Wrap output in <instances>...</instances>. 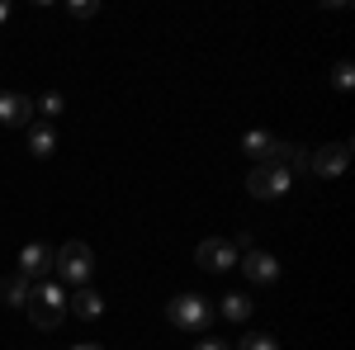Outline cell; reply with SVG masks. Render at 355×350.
I'll use <instances>...</instances> for the list:
<instances>
[{"instance_id":"4","label":"cell","mask_w":355,"mask_h":350,"mask_svg":"<svg viewBox=\"0 0 355 350\" xmlns=\"http://www.w3.org/2000/svg\"><path fill=\"white\" fill-rule=\"evenodd\" d=\"M246 189H251V199H279V194L294 189V175L284 166H256L246 175Z\"/></svg>"},{"instance_id":"6","label":"cell","mask_w":355,"mask_h":350,"mask_svg":"<svg viewBox=\"0 0 355 350\" xmlns=\"http://www.w3.org/2000/svg\"><path fill=\"white\" fill-rule=\"evenodd\" d=\"M346 161H351V142H327V147H318V152L308 157V170L322 175V180H331V175L346 170Z\"/></svg>"},{"instance_id":"3","label":"cell","mask_w":355,"mask_h":350,"mask_svg":"<svg viewBox=\"0 0 355 350\" xmlns=\"http://www.w3.org/2000/svg\"><path fill=\"white\" fill-rule=\"evenodd\" d=\"M53 270L62 274V284H81V289H85V279H90V270H95V251H90L85 242H67V246H57Z\"/></svg>"},{"instance_id":"14","label":"cell","mask_w":355,"mask_h":350,"mask_svg":"<svg viewBox=\"0 0 355 350\" xmlns=\"http://www.w3.org/2000/svg\"><path fill=\"white\" fill-rule=\"evenodd\" d=\"M251 308H256L251 294H227V298H223V317H227V322H246Z\"/></svg>"},{"instance_id":"17","label":"cell","mask_w":355,"mask_h":350,"mask_svg":"<svg viewBox=\"0 0 355 350\" xmlns=\"http://www.w3.org/2000/svg\"><path fill=\"white\" fill-rule=\"evenodd\" d=\"M331 85H336V90H351L355 85V67L351 62H336V67H331Z\"/></svg>"},{"instance_id":"20","label":"cell","mask_w":355,"mask_h":350,"mask_svg":"<svg viewBox=\"0 0 355 350\" xmlns=\"http://www.w3.org/2000/svg\"><path fill=\"white\" fill-rule=\"evenodd\" d=\"M71 350H105V346H95V341H81V346H71Z\"/></svg>"},{"instance_id":"7","label":"cell","mask_w":355,"mask_h":350,"mask_svg":"<svg viewBox=\"0 0 355 350\" xmlns=\"http://www.w3.org/2000/svg\"><path fill=\"white\" fill-rule=\"evenodd\" d=\"M237 265H242V274L251 284H275V279H279V261H275L270 251H256V246L237 256Z\"/></svg>"},{"instance_id":"2","label":"cell","mask_w":355,"mask_h":350,"mask_svg":"<svg viewBox=\"0 0 355 350\" xmlns=\"http://www.w3.org/2000/svg\"><path fill=\"white\" fill-rule=\"evenodd\" d=\"M166 317L180 326V331H190V336H204V326L214 322V303L204 294H175L166 303Z\"/></svg>"},{"instance_id":"18","label":"cell","mask_w":355,"mask_h":350,"mask_svg":"<svg viewBox=\"0 0 355 350\" xmlns=\"http://www.w3.org/2000/svg\"><path fill=\"white\" fill-rule=\"evenodd\" d=\"M67 10H71V15H76V19H90V15H95V10H100V5H95V0H71V5H67Z\"/></svg>"},{"instance_id":"13","label":"cell","mask_w":355,"mask_h":350,"mask_svg":"<svg viewBox=\"0 0 355 350\" xmlns=\"http://www.w3.org/2000/svg\"><path fill=\"white\" fill-rule=\"evenodd\" d=\"M0 294H5V303H10V308H24L28 294H33V284H28L24 274H15V279H0Z\"/></svg>"},{"instance_id":"9","label":"cell","mask_w":355,"mask_h":350,"mask_svg":"<svg viewBox=\"0 0 355 350\" xmlns=\"http://www.w3.org/2000/svg\"><path fill=\"white\" fill-rule=\"evenodd\" d=\"M53 256H57V246H43V242L24 246V251H19V274H24L28 284H33V279H43V274L53 270Z\"/></svg>"},{"instance_id":"5","label":"cell","mask_w":355,"mask_h":350,"mask_svg":"<svg viewBox=\"0 0 355 350\" xmlns=\"http://www.w3.org/2000/svg\"><path fill=\"white\" fill-rule=\"evenodd\" d=\"M194 261H199V270H209V274H223V270L237 265V246L223 242V237H209V242H199Z\"/></svg>"},{"instance_id":"1","label":"cell","mask_w":355,"mask_h":350,"mask_svg":"<svg viewBox=\"0 0 355 350\" xmlns=\"http://www.w3.org/2000/svg\"><path fill=\"white\" fill-rule=\"evenodd\" d=\"M28 322L38 326V331H53L62 317H67V294H62V284H33V294H28Z\"/></svg>"},{"instance_id":"8","label":"cell","mask_w":355,"mask_h":350,"mask_svg":"<svg viewBox=\"0 0 355 350\" xmlns=\"http://www.w3.org/2000/svg\"><path fill=\"white\" fill-rule=\"evenodd\" d=\"M0 123L5 128H28L33 123V100L19 90H0Z\"/></svg>"},{"instance_id":"21","label":"cell","mask_w":355,"mask_h":350,"mask_svg":"<svg viewBox=\"0 0 355 350\" xmlns=\"http://www.w3.org/2000/svg\"><path fill=\"white\" fill-rule=\"evenodd\" d=\"M5 19H10V5H5V0H0V24H5Z\"/></svg>"},{"instance_id":"10","label":"cell","mask_w":355,"mask_h":350,"mask_svg":"<svg viewBox=\"0 0 355 350\" xmlns=\"http://www.w3.org/2000/svg\"><path fill=\"white\" fill-rule=\"evenodd\" d=\"M28 152H33L38 161H48V157L57 152V128H53V123H43V119L28 123Z\"/></svg>"},{"instance_id":"15","label":"cell","mask_w":355,"mask_h":350,"mask_svg":"<svg viewBox=\"0 0 355 350\" xmlns=\"http://www.w3.org/2000/svg\"><path fill=\"white\" fill-rule=\"evenodd\" d=\"M237 350H279V341H275L270 331H251V336L237 341Z\"/></svg>"},{"instance_id":"19","label":"cell","mask_w":355,"mask_h":350,"mask_svg":"<svg viewBox=\"0 0 355 350\" xmlns=\"http://www.w3.org/2000/svg\"><path fill=\"white\" fill-rule=\"evenodd\" d=\"M194 350H227V341H218V336H199Z\"/></svg>"},{"instance_id":"11","label":"cell","mask_w":355,"mask_h":350,"mask_svg":"<svg viewBox=\"0 0 355 350\" xmlns=\"http://www.w3.org/2000/svg\"><path fill=\"white\" fill-rule=\"evenodd\" d=\"M67 308H71L81 322H95V317L105 313V298L95 294V289H76V298H67Z\"/></svg>"},{"instance_id":"12","label":"cell","mask_w":355,"mask_h":350,"mask_svg":"<svg viewBox=\"0 0 355 350\" xmlns=\"http://www.w3.org/2000/svg\"><path fill=\"white\" fill-rule=\"evenodd\" d=\"M275 142H279V137L261 133V128H251V133L242 137V152H246V157H256L261 166H270V157H275Z\"/></svg>"},{"instance_id":"16","label":"cell","mask_w":355,"mask_h":350,"mask_svg":"<svg viewBox=\"0 0 355 350\" xmlns=\"http://www.w3.org/2000/svg\"><path fill=\"white\" fill-rule=\"evenodd\" d=\"M33 114H43V123H53L57 114H62V95H57V90H48V95L33 105Z\"/></svg>"}]
</instances>
